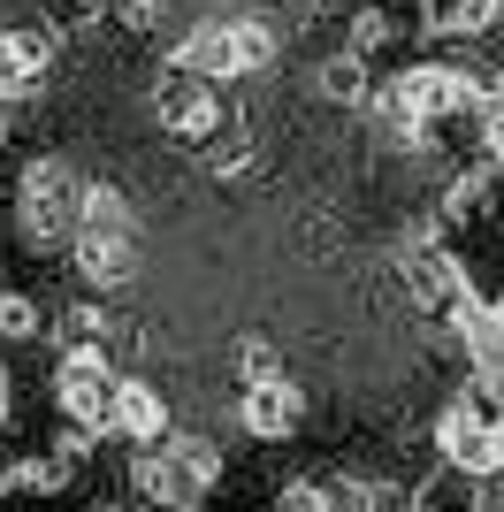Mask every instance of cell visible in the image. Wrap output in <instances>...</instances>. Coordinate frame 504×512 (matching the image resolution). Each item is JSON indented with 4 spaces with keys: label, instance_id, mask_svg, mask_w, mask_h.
<instances>
[{
    "label": "cell",
    "instance_id": "1",
    "mask_svg": "<svg viewBox=\"0 0 504 512\" xmlns=\"http://www.w3.org/2000/svg\"><path fill=\"white\" fill-rule=\"evenodd\" d=\"M84 184L92 176H77V161L69 153H31L16 169V245L23 253H69L84 230Z\"/></svg>",
    "mask_w": 504,
    "mask_h": 512
},
{
    "label": "cell",
    "instance_id": "2",
    "mask_svg": "<svg viewBox=\"0 0 504 512\" xmlns=\"http://www.w3.org/2000/svg\"><path fill=\"white\" fill-rule=\"evenodd\" d=\"M115 390H123V375H115V360H107V344H62V360H54V375H46V398H54V413H62V428H77V436H115Z\"/></svg>",
    "mask_w": 504,
    "mask_h": 512
},
{
    "label": "cell",
    "instance_id": "3",
    "mask_svg": "<svg viewBox=\"0 0 504 512\" xmlns=\"http://www.w3.org/2000/svg\"><path fill=\"white\" fill-rule=\"evenodd\" d=\"M153 123H161V138H176V146L214 153L222 138H230L237 107L222 100V85H207V77H191V69L161 62V77H153Z\"/></svg>",
    "mask_w": 504,
    "mask_h": 512
},
{
    "label": "cell",
    "instance_id": "4",
    "mask_svg": "<svg viewBox=\"0 0 504 512\" xmlns=\"http://www.w3.org/2000/svg\"><path fill=\"white\" fill-rule=\"evenodd\" d=\"M54 69H62V31L54 23H0V107H23L39 100L46 85H54Z\"/></svg>",
    "mask_w": 504,
    "mask_h": 512
},
{
    "label": "cell",
    "instance_id": "5",
    "mask_svg": "<svg viewBox=\"0 0 504 512\" xmlns=\"http://www.w3.org/2000/svg\"><path fill=\"white\" fill-rule=\"evenodd\" d=\"M398 276H405V299L420 306V314H459L466 299H474V268H466L443 237H420V245H405L398 253Z\"/></svg>",
    "mask_w": 504,
    "mask_h": 512
},
{
    "label": "cell",
    "instance_id": "6",
    "mask_svg": "<svg viewBox=\"0 0 504 512\" xmlns=\"http://www.w3.org/2000/svg\"><path fill=\"white\" fill-rule=\"evenodd\" d=\"M306 383L298 375H268V383H245L237 390V428H245L252 444H291L298 428H306Z\"/></svg>",
    "mask_w": 504,
    "mask_h": 512
},
{
    "label": "cell",
    "instance_id": "7",
    "mask_svg": "<svg viewBox=\"0 0 504 512\" xmlns=\"http://www.w3.org/2000/svg\"><path fill=\"white\" fill-rule=\"evenodd\" d=\"M69 268H77V283L92 299H123L138 283V230H77Z\"/></svg>",
    "mask_w": 504,
    "mask_h": 512
},
{
    "label": "cell",
    "instance_id": "8",
    "mask_svg": "<svg viewBox=\"0 0 504 512\" xmlns=\"http://www.w3.org/2000/svg\"><path fill=\"white\" fill-rule=\"evenodd\" d=\"M123 482H130V512H199L207 505V490H199L168 451H130Z\"/></svg>",
    "mask_w": 504,
    "mask_h": 512
},
{
    "label": "cell",
    "instance_id": "9",
    "mask_svg": "<svg viewBox=\"0 0 504 512\" xmlns=\"http://www.w3.org/2000/svg\"><path fill=\"white\" fill-rule=\"evenodd\" d=\"M168 428H176V406L161 398V383L123 375V390H115V436H123L130 451H161Z\"/></svg>",
    "mask_w": 504,
    "mask_h": 512
},
{
    "label": "cell",
    "instance_id": "10",
    "mask_svg": "<svg viewBox=\"0 0 504 512\" xmlns=\"http://www.w3.org/2000/svg\"><path fill=\"white\" fill-rule=\"evenodd\" d=\"M314 92L329 107H367L375 100V62H359V54H344V46H329L314 69Z\"/></svg>",
    "mask_w": 504,
    "mask_h": 512
},
{
    "label": "cell",
    "instance_id": "11",
    "mask_svg": "<svg viewBox=\"0 0 504 512\" xmlns=\"http://www.w3.org/2000/svg\"><path fill=\"white\" fill-rule=\"evenodd\" d=\"M54 321H46L39 291H23V283H0V344H39Z\"/></svg>",
    "mask_w": 504,
    "mask_h": 512
},
{
    "label": "cell",
    "instance_id": "12",
    "mask_svg": "<svg viewBox=\"0 0 504 512\" xmlns=\"http://www.w3.org/2000/svg\"><path fill=\"white\" fill-rule=\"evenodd\" d=\"M168 459H176V467L191 474V482H199V490H222V444H214V436H191V428H168Z\"/></svg>",
    "mask_w": 504,
    "mask_h": 512
},
{
    "label": "cell",
    "instance_id": "13",
    "mask_svg": "<svg viewBox=\"0 0 504 512\" xmlns=\"http://www.w3.org/2000/svg\"><path fill=\"white\" fill-rule=\"evenodd\" d=\"M77 474L54 459V451H31V459H16V467H0V490H16V497H62Z\"/></svg>",
    "mask_w": 504,
    "mask_h": 512
},
{
    "label": "cell",
    "instance_id": "14",
    "mask_svg": "<svg viewBox=\"0 0 504 512\" xmlns=\"http://www.w3.org/2000/svg\"><path fill=\"white\" fill-rule=\"evenodd\" d=\"M268 512H336V490L314 482V474H283L275 497H268Z\"/></svg>",
    "mask_w": 504,
    "mask_h": 512
},
{
    "label": "cell",
    "instance_id": "15",
    "mask_svg": "<svg viewBox=\"0 0 504 512\" xmlns=\"http://www.w3.org/2000/svg\"><path fill=\"white\" fill-rule=\"evenodd\" d=\"M8 421H16V367L0 360V436H8Z\"/></svg>",
    "mask_w": 504,
    "mask_h": 512
},
{
    "label": "cell",
    "instance_id": "16",
    "mask_svg": "<svg viewBox=\"0 0 504 512\" xmlns=\"http://www.w3.org/2000/svg\"><path fill=\"white\" fill-rule=\"evenodd\" d=\"M474 512H504V474H489V482H474Z\"/></svg>",
    "mask_w": 504,
    "mask_h": 512
}]
</instances>
